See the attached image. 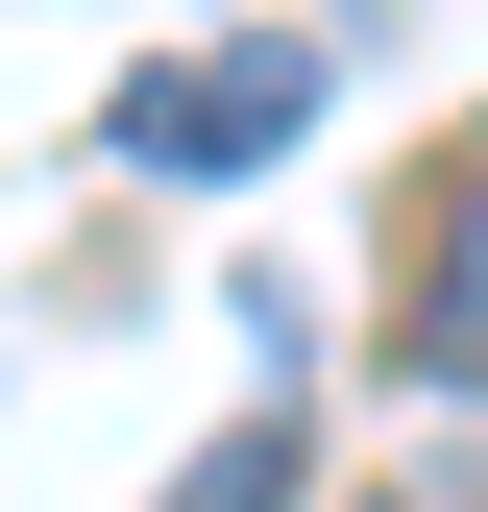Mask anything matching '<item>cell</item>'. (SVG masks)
Returning a JSON list of instances; mask_svg holds the SVG:
<instances>
[{
	"mask_svg": "<svg viewBox=\"0 0 488 512\" xmlns=\"http://www.w3.org/2000/svg\"><path fill=\"white\" fill-rule=\"evenodd\" d=\"M293 122H318V49L244 25V49H147L122 74V171H269Z\"/></svg>",
	"mask_w": 488,
	"mask_h": 512,
	"instance_id": "1",
	"label": "cell"
},
{
	"mask_svg": "<svg viewBox=\"0 0 488 512\" xmlns=\"http://www.w3.org/2000/svg\"><path fill=\"white\" fill-rule=\"evenodd\" d=\"M415 244H440V269H415V391H488V171H440V196H415Z\"/></svg>",
	"mask_w": 488,
	"mask_h": 512,
	"instance_id": "2",
	"label": "cell"
},
{
	"mask_svg": "<svg viewBox=\"0 0 488 512\" xmlns=\"http://www.w3.org/2000/svg\"><path fill=\"white\" fill-rule=\"evenodd\" d=\"M171 512H293V366H269V415H244V439L171 464Z\"/></svg>",
	"mask_w": 488,
	"mask_h": 512,
	"instance_id": "3",
	"label": "cell"
}]
</instances>
